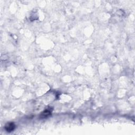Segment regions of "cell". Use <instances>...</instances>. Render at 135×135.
Here are the masks:
<instances>
[{
	"mask_svg": "<svg viewBox=\"0 0 135 135\" xmlns=\"http://www.w3.org/2000/svg\"><path fill=\"white\" fill-rule=\"evenodd\" d=\"M52 111V110L51 108H49V109H46L41 114L40 118L42 119H44V118H47L49 117L50 115H51Z\"/></svg>",
	"mask_w": 135,
	"mask_h": 135,
	"instance_id": "1",
	"label": "cell"
},
{
	"mask_svg": "<svg viewBox=\"0 0 135 135\" xmlns=\"http://www.w3.org/2000/svg\"><path fill=\"white\" fill-rule=\"evenodd\" d=\"M15 128V125L13 122H10L6 124L5 126V129L7 132H10L13 131Z\"/></svg>",
	"mask_w": 135,
	"mask_h": 135,
	"instance_id": "2",
	"label": "cell"
}]
</instances>
